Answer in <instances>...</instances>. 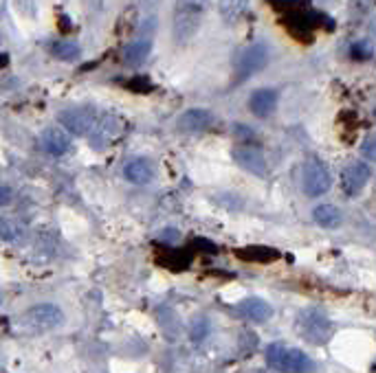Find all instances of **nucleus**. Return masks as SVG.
I'll list each match as a JSON object with an SVG mask.
<instances>
[{"label":"nucleus","mask_w":376,"mask_h":373,"mask_svg":"<svg viewBox=\"0 0 376 373\" xmlns=\"http://www.w3.org/2000/svg\"><path fill=\"white\" fill-rule=\"evenodd\" d=\"M209 3L211 0H174L172 37L176 44H187L198 33Z\"/></svg>","instance_id":"obj_1"},{"label":"nucleus","mask_w":376,"mask_h":373,"mask_svg":"<svg viewBox=\"0 0 376 373\" xmlns=\"http://www.w3.org/2000/svg\"><path fill=\"white\" fill-rule=\"evenodd\" d=\"M266 362L282 373H315V360L308 353L284 343H271L266 347Z\"/></svg>","instance_id":"obj_2"},{"label":"nucleus","mask_w":376,"mask_h":373,"mask_svg":"<svg viewBox=\"0 0 376 373\" xmlns=\"http://www.w3.org/2000/svg\"><path fill=\"white\" fill-rule=\"evenodd\" d=\"M297 334L310 345H326L332 336V323L328 319V314L319 307H306L297 314L295 321Z\"/></svg>","instance_id":"obj_3"},{"label":"nucleus","mask_w":376,"mask_h":373,"mask_svg":"<svg viewBox=\"0 0 376 373\" xmlns=\"http://www.w3.org/2000/svg\"><path fill=\"white\" fill-rule=\"evenodd\" d=\"M59 123L64 126V130H69L75 136H88L95 132L97 123H99V114L95 108H69L59 112Z\"/></svg>","instance_id":"obj_4"},{"label":"nucleus","mask_w":376,"mask_h":373,"mask_svg":"<svg viewBox=\"0 0 376 373\" xmlns=\"http://www.w3.org/2000/svg\"><path fill=\"white\" fill-rule=\"evenodd\" d=\"M269 57H271V53H269L266 44H251L249 49H245L235 62L237 82H245L251 75L260 73L269 64Z\"/></svg>","instance_id":"obj_5"},{"label":"nucleus","mask_w":376,"mask_h":373,"mask_svg":"<svg viewBox=\"0 0 376 373\" xmlns=\"http://www.w3.org/2000/svg\"><path fill=\"white\" fill-rule=\"evenodd\" d=\"M330 187H332L330 169L319 159H310L304 165V193L310 195V198H319Z\"/></svg>","instance_id":"obj_6"},{"label":"nucleus","mask_w":376,"mask_h":373,"mask_svg":"<svg viewBox=\"0 0 376 373\" xmlns=\"http://www.w3.org/2000/svg\"><path fill=\"white\" fill-rule=\"evenodd\" d=\"M64 321V314L57 305L53 303H40L27 310L25 314V323L31 329H40V331H47V329H55L59 327Z\"/></svg>","instance_id":"obj_7"},{"label":"nucleus","mask_w":376,"mask_h":373,"mask_svg":"<svg viewBox=\"0 0 376 373\" xmlns=\"http://www.w3.org/2000/svg\"><path fill=\"white\" fill-rule=\"evenodd\" d=\"M372 178V167L363 161H356L341 171V191L348 198H356Z\"/></svg>","instance_id":"obj_8"},{"label":"nucleus","mask_w":376,"mask_h":373,"mask_svg":"<svg viewBox=\"0 0 376 373\" xmlns=\"http://www.w3.org/2000/svg\"><path fill=\"white\" fill-rule=\"evenodd\" d=\"M233 159L235 163L240 165L242 169L255 173V176H266V161H264V154L257 149V147H251V145H240L233 149Z\"/></svg>","instance_id":"obj_9"},{"label":"nucleus","mask_w":376,"mask_h":373,"mask_svg":"<svg viewBox=\"0 0 376 373\" xmlns=\"http://www.w3.org/2000/svg\"><path fill=\"white\" fill-rule=\"evenodd\" d=\"M40 145H42V149L51 156H64L71 149V136L66 134L64 128L51 126L42 132V136H40Z\"/></svg>","instance_id":"obj_10"},{"label":"nucleus","mask_w":376,"mask_h":373,"mask_svg":"<svg viewBox=\"0 0 376 373\" xmlns=\"http://www.w3.org/2000/svg\"><path fill=\"white\" fill-rule=\"evenodd\" d=\"M213 123V114L205 108H192L178 116V130L183 132H203Z\"/></svg>","instance_id":"obj_11"},{"label":"nucleus","mask_w":376,"mask_h":373,"mask_svg":"<svg viewBox=\"0 0 376 373\" xmlns=\"http://www.w3.org/2000/svg\"><path fill=\"white\" fill-rule=\"evenodd\" d=\"M237 312L253 323H264L273 317V307L264 299H257V297H249L242 303H237Z\"/></svg>","instance_id":"obj_12"},{"label":"nucleus","mask_w":376,"mask_h":373,"mask_svg":"<svg viewBox=\"0 0 376 373\" xmlns=\"http://www.w3.org/2000/svg\"><path fill=\"white\" fill-rule=\"evenodd\" d=\"M277 106V90L273 88H260L255 90L251 94L249 99V108L255 116H260V119H264V116H269Z\"/></svg>","instance_id":"obj_13"},{"label":"nucleus","mask_w":376,"mask_h":373,"mask_svg":"<svg viewBox=\"0 0 376 373\" xmlns=\"http://www.w3.org/2000/svg\"><path fill=\"white\" fill-rule=\"evenodd\" d=\"M150 53H152V40L150 37H141V40H136L124 49V64L130 68H139L148 62Z\"/></svg>","instance_id":"obj_14"},{"label":"nucleus","mask_w":376,"mask_h":373,"mask_svg":"<svg viewBox=\"0 0 376 373\" xmlns=\"http://www.w3.org/2000/svg\"><path fill=\"white\" fill-rule=\"evenodd\" d=\"M126 181L134 183V185H148L154 178V165L148 159H136L130 161L124 169Z\"/></svg>","instance_id":"obj_15"},{"label":"nucleus","mask_w":376,"mask_h":373,"mask_svg":"<svg viewBox=\"0 0 376 373\" xmlns=\"http://www.w3.org/2000/svg\"><path fill=\"white\" fill-rule=\"evenodd\" d=\"M312 220L319 226H324V228H336L341 224L343 215L334 204H319L312 211Z\"/></svg>","instance_id":"obj_16"},{"label":"nucleus","mask_w":376,"mask_h":373,"mask_svg":"<svg viewBox=\"0 0 376 373\" xmlns=\"http://www.w3.org/2000/svg\"><path fill=\"white\" fill-rule=\"evenodd\" d=\"M247 7H249V0H221V7L218 9H221L223 20L233 25L247 13Z\"/></svg>","instance_id":"obj_17"},{"label":"nucleus","mask_w":376,"mask_h":373,"mask_svg":"<svg viewBox=\"0 0 376 373\" xmlns=\"http://www.w3.org/2000/svg\"><path fill=\"white\" fill-rule=\"evenodd\" d=\"M25 238V226L16 220H0V240L18 242Z\"/></svg>","instance_id":"obj_18"},{"label":"nucleus","mask_w":376,"mask_h":373,"mask_svg":"<svg viewBox=\"0 0 376 373\" xmlns=\"http://www.w3.org/2000/svg\"><path fill=\"white\" fill-rule=\"evenodd\" d=\"M51 55L57 57V60H62V62H75L79 57V47L73 44V42L62 40V42H55L51 47Z\"/></svg>","instance_id":"obj_19"},{"label":"nucleus","mask_w":376,"mask_h":373,"mask_svg":"<svg viewBox=\"0 0 376 373\" xmlns=\"http://www.w3.org/2000/svg\"><path fill=\"white\" fill-rule=\"evenodd\" d=\"M350 55H352V60H356V62H365L374 55V47H372L370 40H359V42H354L350 47Z\"/></svg>","instance_id":"obj_20"},{"label":"nucleus","mask_w":376,"mask_h":373,"mask_svg":"<svg viewBox=\"0 0 376 373\" xmlns=\"http://www.w3.org/2000/svg\"><path fill=\"white\" fill-rule=\"evenodd\" d=\"M240 255H242L245 259H257V262H266V259H275V257H277L275 250H269V248H262V246H255V248L242 250Z\"/></svg>","instance_id":"obj_21"},{"label":"nucleus","mask_w":376,"mask_h":373,"mask_svg":"<svg viewBox=\"0 0 376 373\" xmlns=\"http://www.w3.org/2000/svg\"><path fill=\"white\" fill-rule=\"evenodd\" d=\"M209 334V323L205 321V319H198L194 325H192V341H196V343H201L205 336Z\"/></svg>","instance_id":"obj_22"},{"label":"nucleus","mask_w":376,"mask_h":373,"mask_svg":"<svg viewBox=\"0 0 376 373\" xmlns=\"http://www.w3.org/2000/svg\"><path fill=\"white\" fill-rule=\"evenodd\" d=\"M361 154L365 156V159H368V161H376V134L368 136V139L363 141Z\"/></svg>","instance_id":"obj_23"},{"label":"nucleus","mask_w":376,"mask_h":373,"mask_svg":"<svg viewBox=\"0 0 376 373\" xmlns=\"http://www.w3.org/2000/svg\"><path fill=\"white\" fill-rule=\"evenodd\" d=\"M13 202V189L7 185H0V207H9Z\"/></svg>","instance_id":"obj_24"},{"label":"nucleus","mask_w":376,"mask_h":373,"mask_svg":"<svg viewBox=\"0 0 376 373\" xmlns=\"http://www.w3.org/2000/svg\"><path fill=\"white\" fill-rule=\"evenodd\" d=\"M372 31H374V33H376V23H374V25H372Z\"/></svg>","instance_id":"obj_25"}]
</instances>
